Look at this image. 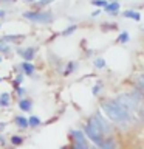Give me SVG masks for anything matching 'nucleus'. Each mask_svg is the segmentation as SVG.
Segmentation results:
<instances>
[{"label": "nucleus", "instance_id": "24", "mask_svg": "<svg viewBox=\"0 0 144 149\" xmlns=\"http://www.w3.org/2000/svg\"><path fill=\"white\" fill-rule=\"evenodd\" d=\"M51 2H54V0H40V2H37L39 6H46V5H50Z\"/></svg>", "mask_w": 144, "mask_h": 149}, {"label": "nucleus", "instance_id": "26", "mask_svg": "<svg viewBox=\"0 0 144 149\" xmlns=\"http://www.w3.org/2000/svg\"><path fill=\"white\" fill-rule=\"evenodd\" d=\"M138 112H139V116H141V120H144V106L138 107Z\"/></svg>", "mask_w": 144, "mask_h": 149}, {"label": "nucleus", "instance_id": "14", "mask_svg": "<svg viewBox=\"0 0 144 149\" xmlns=\"http://www.w3.org/2000/svg\"><path fill=\"white\" fill-rule=\"evenodd\" d=\"M16 124L20 129H26L28 127V120L23 118V116H16Z\"/></svg>", "mask_w": 144, "mask_h": 149}, {"label": "nucleus", "instance_id": "5", "mask_svg": "<svg viewBox=\"0 0 144 149\" xmlns=\"http://www.w3.org/2000/svg\"><path fill=\"white\" fill-rule=\"evenodd\" d=\"M70 134H71V140H73L71 148H74V149L88 148V143H87V138H85V135H84V132H81V130H71Z\"/></svg>", "mask_w": 144, "mask_h": 149}, {"label": "nucleus", "instance_id": "6", "mask_svg": "<svg viewBox=\"0 0 144 149\" xmlns=\"http://www.w3.org/2000/svg\"><path fill=\"white\" fill-rule=\"evenodd\" d=\"M90 120H91V121H95V123H96L98 126H99V129L102 130V132H104V135H109V134L111 132L110 124L107 123V120L102 118V115L99 113V112H96L95 115H91V116H90Z\"/></svg>", "mask_w": 144, "mask_h": 149}, {"label": "nucleus", "instance_id": "8", "mask_svg": "<svg viewBox=\"0 0 144 149\" xmlns=\"http://www.w3.org/2000/svg\"><path fill=\"white\" fill-rule=\"evenodd\" d=\"M104 8H105V11L109 13V14H111V16H116V14H118V11H119V3H118V2H111V3H107Z\"/></svg>", "mask_w": 144, "mask_h": 149}, {"label": "nucleus", "instance_id": "32", "mask_svg": "<svg viewBox=\"0 0 144 149\" xmlns=\"http://www.w3.org/2000/svg\"><path fill=\"white\" fill-rule=\"evenodd\" d=\"M0 81H2V78H0Z\"/></svg>", "mask_w": 144, "mask_h": 149}, {"label": "nucleus", "instance_id": "9", "mask_svg": "<svg viewBox=\"0 0 144 149\" xmlns=\"http://www.w3.org/2000/svg\"><path fill=\"white\" fill-rule=\"evenodd\" d=\"M19 107H20V110H23V112H30L31 107H33V102L28 100V98H22V100L19 101Z\"/></svg>", "mask_w": 144, "mask_h": 149}, {"label": "nucleus", "instance_id": "11", "mask_svg": "<svg viewBox=\"0 0 144 149\" xmlns=\"http://www.w3.org/2000/svg\"><path fill=\"white\" fill-rule=\"evenodd\" d=\"M124 17H127V19H133V20H136V22L141 20V14H139L138 11H133V9L124 11Z\"/></svg>", "mask_w": 144, "mask_h": 149}, {"label": "nucleus", "instance_id": "17", "mask_svg": "<svg viewBox=\"0 0 144 149\" xmlns=\"http://www.w3.org/2000/svg\"><path fill=\"white\" fill-rule=\"evenodd\" d=\"M74 68H76V62H73V61H71V62H68V65L65 67V70H64V74H65V76H68V74H71Z\"/></svg>", "mask_w": 144, "mask_h": 149}, {"label": "nucleus", "instance_id": "10", "mask_svg": "<svg viewBox=\"0 0 144 149\" xmlns=\"http://www.w3.org/2000/svg\"><path fill=\"white\" fill-rule=\"evenodd\" d=\"M20 67L23 68L25 74H33V73L36 72V67L30 62V61H25V62H22V64H20Z\"/></svg>", "mask_w": 144, "mask_h": 149}, {"label": "nucleus", "instance_id": "1", "mask_svg": "<svg viewBox=\"0 0 144 149\" xmlns=\"http://www.w3.org/2000/svg\"><path fill=\"white\" fill-rule=\"evenodd\" d=\"M102 110L104 113L109 116V120L115 121V123H125L130 120V112L127 109H124L116 100H107L102 101Z\"/></svg>", "mask_w": 144, "mask_h": 149}, {"label": "nucleus", "instance_id": "23", "mask_svg": "<svg viewBox=\"0 0 144 149\" xmlns=\"http://www.w3.org/2000/svg\"><path fill=\"white\" fill-rule=\"evenodd\" d=\"M101 88H102V82H98L95 86V88H93V95H98L101 92Z\"/></svg>", "mask_w": 144, "mask_h": 149}, {"label": "nucleus", "instance_id": "22", "mask_svg": "<svg viewBox=\"0 0 144 149\" xmlns=\"http://www.w3.org/2000/svg\"><path fill=\"white\" fill-rule=\"evenodd\" d=\"M91 5H95V6H102V8H104L105 5H107V2H105V0H91Z\"/></svg>", "mask_w": 144, "mask_h": 149}, {"label": "nucleus", "instance_id": "18", "mask_svg": "<svg viewBox=\"0 0 144 149\" xmlns=\"http://www.w3.org/2000/svg\"><path fill=\"white\" fill-rule=\"evenodd\" d=\"M118 42L119 44H125V42H129V33L127 31H123L118 37Z\"/></svg>", "mask_w": 144, "mask_h": 149}, {"label": "nucleus", "instance_id": "12", "mask_svg": "<svg viewBox=\"0 0 144 149\" xmlns=\"http://www.w3.org/2000/svg\"><path fill=\"white\" fill-rule=\"evenodd\" d=\"M25 36H22V34H5L2 39L3 40H6V42H19V40H22Z\"/></svg>", "mask_w": 144, "mask_h": 149}, {"label": "nucleus", "instance_id": "30", "mask_svg": "<svg viewBox=\"0 0 144 149\" xmlns=\"http://www.w3.org/2000/svg\"><path fill=\"white\" fill-rule=\"evenodd\" d=\"M26 2H36V0H26Z\"/></svg>", "mask_w": 144, "mask_h": 149}, {"label": "nucleus", "instance_id": "29", "mask_svg": "<svg viewBox=\"0 0 144 149\" xmlns=\"http://www.w3.org/2000/svg\"><path fill=\"white\" fill-rule=\"evenodd\" d=\"M3 2H14V0H3Z\"/></svg>", "mask_w": 144, "mask_h": 149}, {"label": "nucleus", "instance_id": "25", "mask_svg": "<svg viewBox=\"0 0 144 149\" xmlns=\"http://www.w3.org/2000/svg\"><path fill=\"white\" fill-rule=\"evenodd\" d=\"M138 84L144 87V74H139V76H138Z\"/></svg>", "mask_w": 144, "mask_h": 149}, {"label": "nucleus", "instance_id": "15", "mask_svg": "<svg viewBox=\"0 0 144 149\" xmlns=\"http://www.w3.org/2000/svg\"><path fill=\"white\" fill-rule=\"evenodd\" d=\"M37 126H40V120L37 118V116H30V120H28V127H37Z\"/></svg>", "mask_w": 144, "mask_h": 149}, {"label": "nucleus", "instance_id": "20", "mask_svg": "<svg viewBox=\"0 0 144 149\" xmlns=\"http://www.w3.org/2000/svg\"><path fill=\"white\" fill-rule=\"evenodd\" d=\"M11 143L14 144V146H19V144L23 143V138L22 137H17V135H12V137H11Z\"/></svg>", "mask_w": 144, "mask_h": 149}, {"label": "nucleus", "instance_id": "16", "mask_svg": "<svg viewBox=\"0 0 144 149\" xmlns=\"http://www.w3.org/2000/svg\"><path fill=\"white\" fill-rule=\"evenodd\" d=\"M9 101H11V98H9V93H2L0 95V106H8Z\"/></svg>", "mask_w": 144, "mask_h": 149}, {"label": "nucleus", "instance_id": "19", "mask_svg": "<svg viewBox=\"0 0 144 149\" xmlns=\"http://www.w3.org/2000/svg\"><path fill=\"white\" fill-rule=\"evenodd\" d=\"M76 30H78V26H76V25H71V26H68L67 30L62 31V36H70V34H73Z\"/></svg>", "mask_w": 144, "mask_h": 149}, {"label": "nucleus", "instance_id": "28", "mask_svg": "<svg viewBox=\"0 0 144 149\" xmlns=\"http://www.w3.org/2000/svg\"><path fill=\"white\" fill-rule=\"evenodd\" d=\"M5 16V11H3V9H0V17H3Z\"/></svg>", "mask_w": 144, "mask_h": 149}, {"label": "nucleus", "instance_id": "2", "mask_svg": "<svg viewBox=\"0 0 144 149\" xmlns=\"http://www.w3.org/2000/svg\"><path fill=\"white\" fill-rule=\"evenodd\" d=\"M84 132H85L87 137L90 138L96 146H99V148L102 146V141H104V138L107 137V135H104V132L99 129V126H98L95 121H91V120H88V123L85 126V129H84Z\"/></svg>", "mask_w": 144, "mask_h": 149}, {"label": "nucleus", "instance_id": "7", "mask_svg": "<svg viewBox=\"0 0 144 149\" xmlns=\"http://www.w3.org/2000/svg\"><path fill=\"white\" fill-rule=\"evenodd\" d=\"M17 53L25 61H33V58H34V54H36V48L34 47H28L25 50H17Z\"/></svg>", "mask_w": 144, "mask_h": 149}, {"label": "nucleus", "instance_id": "31", "mask_svg": "<svg viewBox=\"0 0 144 149\" xmlns=\"http://www.w3.org/2000/svg\"><path fill=\"white\" fill-rule=\"evenodd\" d=\"M0 64H2V58H0Z\"/></svg>", "mask_w": 144, "mask_h": 149}, {"label": "nucleus", "instance_id": "27", "mask_svg": "<svg viewBox=\"0 0 144 149\" xmlns=\"http://www.w3.org/2000/svg\"><path fill=\"white\" fill-rule=\"evenodd\" d=\"M5 127H6V123H0V130H3Z\"/></svg>", "mask_w": 144, "mask_h": 149}, {"label": "nucleus", "instance_id": "21", "mask_svg": "<svg viewBox=\"0 0 144 149\" xmlns=\"http://www.w3.org/2000/svg\"><path fill=\"white\" fill-rule=\"evenodd\" d=\"M95 67H96V68H104V67H105V61L102 59V58L95 59Z\"/></svg>", "mask_w": 144, "mask_h": 149}, {"label": "nucleus", "instance_id": "3", "mask_svg": "<svg viewBox=\"0 0 144 149\" xmlns=\"http://www.w3.org/2000/svg\"><path fill=\"white\" fill-rule=\"evenodd\" d=\"M116 101H118L124 109H127L129 112L138 110V107H139V101L132 95V93H123V95H118L116 96Z\"/></svg>", "mask_w": 144, "mask_h": 149}, {"label": "nucleus", "instance_id": "4", "mask_svg": "<svg viewBox=\"0 0 144 149\" xmlns=\"http://www.w3.org/2000/svg\"><path fill=\"white\" fill-rule=\"evenodd\" d=\"M23 17L30 19L31 22L36 23H51L53 20V14L48 11H30V13H23Z\"/></svg>", "mask_w": 144, "mask_h": 149}, {"label": "nucleus", "instance_id": "13", "mask_svg": "<svg viewBox=\"0 0 144 149\" xmlns=\"http://www.w3.org/2000/svg\"><path fill=\"white\" fill-rule=\"evenodd\" d=\"M9 51H11V47H9V44H8L6 40L0 39V53H5V54H8Z\"/></svg>", "mask_w": 144, "mask_h": 149}]
</instances>
